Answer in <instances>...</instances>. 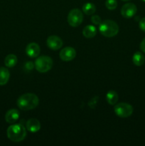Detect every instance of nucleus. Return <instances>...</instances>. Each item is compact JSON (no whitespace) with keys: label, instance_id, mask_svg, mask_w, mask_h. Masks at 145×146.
I'll return each instance as SVG.
<instances>
[{"label":"nucleus","instance_id":"1","mask_svg":"<svg viewBox=\"0 0 145 146\" xmlns=\"http://www.w3.org/2000/svg\"><path fill=\"white\" fill-rule=\"evenodd\" d=\"M39 104L38 96L34 94H25L21 95L17 100V106L23 111H28L36 108Z\"/></svg>","mask_w":145,"mask_h":146},{"label":"nucleus","instance_id":"2","mask_svg":"<svg viewBox=\"0 0 145 146\" xmlns=\"http://www.w3.org/2000/svg\"><path fill=\"white\" fill-rule=\"evenodd\" d=\"M7 137L13 142H21L26 136V130L21 124L10 125L7 131Z\"/></svg>","mask_w":145,"mask_h":146},{"label":"nucleus","instance_id":"3","mask_svg":"<svg viewBox=\"0 0 145 146\" xmlns=\"http://www.w3.org/2000/svg\"><path fill=\"white\" fill-rule=\"evenodd\" d=\"M100 32L105 37H113L119 32V27L114 21L105 20L100 24Z\"/></svg>","mask_w":145,"mask_h":146},{"label":"nucleus","instance_id":"4","mask_svg":"<svg viewBox=\"0 0 145 146\" xmlns=\"http://www.w3.org/2000/svg\"><path fill=\"white\" fill-rule=\"evenodd\" d=\"M53 66V60L47 56H41L35 61V67L40 73H45L51 69Z\"/></svg>","mask_w":145,"mask_h":146},{"label":"nucleus","instance_id":"5","mask_svg":"<svg viewBox=\"0 0 145 146\" xmlns=\"http://www.w3.org/2000/svg\"><path fill=\"white\" fill-rule=\"evenodd\" d=\"M114 110L116 115L122 118H127L133 113V107L127 103H119L117 104Z\"/></svg>","mask_w":145,"mask_h":146},{"label":"nucleus","instance_id":"6","mask_svg":"<svg viewBox=\"0 0 145 146\" xmlns=\"http://www.w3.org/2000/svg\"><path fill=\"white\" fill-rule=\"evenodd\" d=\"M83 20L82 11L78 9H73L68 15V22L71 27H77L81 24Z\"/></svg>","mask_w":145,"mask_h":146},{"label":"nucleus","instance_id":"7","mask_svg":"<svg viewBox=\"0 0 145 146\" xmlns=\"http://www.w3.org/2000/svg\"><path fill=\"white\" fill-rule=\"evenodd\" d=\"M136 11H137V8L135 4H132V3H127L122 6V9H121V14L123 17L129 19L134 17L136 13Z\"/></svg>","mask_w":145,"mask_h":146},{"label":"nucleus","instance_id":"8","mask_svg":"<svg viewBox=\"0 0 145 146\" xmlns=\"http://www.w3.org/2000/svg\"><path fill=\"white\" fill-rule=\"evenodd\" d=\"M76 51L72 47H65L60 51V58L63 61H70L74 59Z\"/></svg>","mask_w":145,"mask_h":146},{"label":"nucleus","instance_id":"9","mask_svg":"<svg viewBox=\"0 0 145 146\" xmlns=\"http://www.w3.org/2000/svg\"><path fill=\"white\" fill-rule=\"evenodd\" d=\"M47 46L48 48L51 49L55 51V50H58L61 48L63 46V41L59 36H58L53 35L48 37L47 38Z\"/></svg>","mask_w":145,"mask_h":146},{"label":"nucleus","instance_id":"10","mask_svg":"<svg viewBox=\"0 0 145 146\" xmlns=\"http://www.w3.org/2000/svg\"><path fill=\"white\" fill-rule=\"evenodd\" d=\"M26 54L31 58H36L40 54V46L36 43H30L27 45L26 48Z\"/></svg>","mask_w":145,"mask_h":146},{"label":"nucleus","instance_id":"11","mask_svg":"<svg viewBox=\"0 0 145 146\" xmlns=\"http://www.w3.org/2000/svg\"><path fill=\"white\" fill-rule=\"evenodd\" d=\"M19 112L16 109H10L6 113L5 120L8 123H14L19 118Z\"/></svg>","mask_w":145,"mask_h":146},{"label":"nucleus","instance_id":"12","mask_svg":"<svg viewBox=\"0 0 145 146\" xmlns=\"http://www.w3.org/2000/svg\"><path fill=\"white\" fill-rule=\"evenodd\" d=\"M26 128L31 133L38 132L41 128V123L36 118H30L26 122Z\"/></svg>","mask_w":145,"mask_h":146},{"label":"nucleus","instance_id":"13","mask_svg":"<svg viewBox=\"0 0 145 146\" xmlns=\"http://www.w3.org/2000/svg\"><path fill=\"white\" fill-rule=\"evenodd\" d=\"M10 77L9 70L5 67H0V86H4L7 84Z\"/></svg>","mask_w":145,"mask_h":146},{"label":"nucleus","instance_id":"14","mask_svg":"<svg viewBox=\"0 0 145 146\" xmlns=\"http://www.w3.org/2000/svg\"><path fill=\"white\" fill-rule=\"evenodd\" d=\"M97 30L96 28L93 25H88L83 29L82 34L87 38H93L96 35Z\"/></svg>","mask_w":145,"mask_h":146},{"label":"nucleus","instance_id":"15","mask_svg":"<svg viewBox=\"0 0 145 146\" xmlns=\"http://www.w3.org/2000/svg\"><path fill=\"white\" fill-rule=\"evenodd\" d=\"M132 61H133L134 64L136 65V66H141L144 63L145 57L142 53L137 51V52L134 54L133 57H132Z\"/></svg>","mask_w":145,"mask_h":146},{"label":"nucleus","instance_id":"16","mask_svg":"<svg viewBox=\"0 0 145 146\" xmlns=\"http://www.w3.org/2000/svg\"><path fill=\"white\" fill-rule=\"evenodd\" d=\"M17 64V57L14 54H9L4 59V64L8 68H12Z\"/></svg>","mask_w":145,"mask_h":146},{"label":"nucleus","instance_id":"17","mask_svg":"<svg viewBox=\"0 0 145 146\" xmlns=\"http://www.w3.org/2000/svg\"><path fill=\"white\" fill-rule=\"evenodd\" d=\"M118 94L115 91H109L106 95L107 101L110 105H115L118 101Z\"/></svg>","mask_w":145,"mask_h":146},{"label":"nucleus","instance_id":"18","mask_svg":"<svg viewBox=\"0 0 145 146\" xmlns=\"http://www.w3.org/2000/svg\"><path fill=\"white\" fill-rule=\"evenodd\" d=\"M82 11L87 15H92L96 11V7L94 4L91 2H87L82 6Z\"/></svg>","mask_w":145,"mask_h":146},{"label":"nucleus","instance_id":"19","mask_svg":"<svg viewBox=\"0 0 145 146\" xmlns=\"http://www.w3.org/2000/svg\"><path fill=\"white\" fill-rule=\"evenodd\" d=\"M105 6L109 10H114L117 7V2L116 0H107L105 1Z\"/></svg>","mask_w":145,"mask_h":146},{"label":"nucleus","instance_id":"20","mask_svg":"<svg viewBox=\"0 0 145 146\" xmlns=\"http://www.w3.org/2000/svg\"><path fill=\"white\" fill-rule=\"evenodd\" d=\"M91 21L95 25H100L101 22H102V20H101V18L98 15H93L91 18Z\"/></svg>","mask_w":145,"mask_h":146},{"label":"nucleus","instance_id":"21","mask_svg":"<svg viewBox=\"0 0 145 146\" xmlns=\"http://www.w3.org/2000/svg\"><path fill=\"white\" fill-rule=\"evenodd\" d=\"M139 26L141 30H142V31L145 32V17L140 20V21L139 23Z\"/></svg>","mask_w":145,"mask_h":146},{"label":"nucleus","instance_id":"22","mask_svg":"<svg viewBox=\"0 0 145 146\" xmlns=\"http://www.w3.org/2000/svg\"><path fill=\"white\" fill-rule=\"evenodd\" d=\"M140 48L144 53H145V38L142 41L140 44Z\"/></svg>","mask_w":145,"mask_h":146},{"label":"nucleus","instance_id":"23","mask_svg":"<svg viewBox=\"0 0 145 146\" xmlns=\"http://www.w3.org/2000/svg\"><path fill=\"white\" fill-rule=\"evenodd\" d=\"M122 1H129V0H122Z\"/></svg>","mask_w":145,"mask_h":146},{"label":"nucleus","instance_id":"24","mask_svg":"<svg viewBox=\"0 0 145 146\" xmlns=\"http://www.w3.org/2000/svg\"><path fill=\"white\" fill-rule=\"evenodd\" d=\"M142 1H145V0H142Z\"/></svg>","mask_w":145,"mask_h":146}]
</instances>
